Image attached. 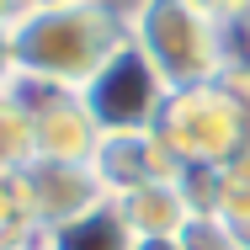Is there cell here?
I'll return each mask as SVG.
<instances>
[{
  "instance_id": "1",
  "label": "cell",
  "mask_w": 250,
  "mask_h": 250,
  "mask_svg": "<svg viewBox=\"0 0 250 250\" xmlns=\"http://www.w3.org/2000/svg\"><path fill=\"white\" fill-rule=\"evenodd\" d=\"M11 38H16L21 75L80 91L128 43V21H123V11H112L101 0H80V5H59V11H27L11 27Z\"/></svg>"
},
{
  "instance_id": "2",
  "label": "cell",
  "mask_w": 250,
  "mask_h": 250,
  "mask_svg": "<svg viewBox=\"0 0 250 250\" xmlns=\"http://www.w3.org/2000/svg\"><path fill=\"white\" fill-rule=\"evenodd\" d=\"M123 21H128V43L154 64V75L165 80L170 96L213 85L234 69L224 21H213L208 11L187 5V0H139Z\"/></svg>"
},
{
  "instance_id": "3",
  "label": "cell",
  "mask_w": 250,
  "mask_h": 250,
  "mask_svg": "<svg viewBox=\"0 0 250 250\" xmlns=\"http://www.w3.org/2000/svg\"><path fill=\"white\" fill-rule=\"evenodd\" d=\"M154 133L165 139V149L176 154V165L229 170L250 149V75L229 69L213 85L176 91L165 101Z\"/></svg>"
},
{
  "instance_id": "4",
  "label": "cell",
  "mask_w": 250,
  "mask_h": 250,
  "mask_svg": "<svg viewBox=\"0 0 250 250\" xmlns=\"http://www.w3.org/2000/svg\"><path fill=\"white\" fill-rule=\"evenodd\" d=\"M165 101H170L165 80L154 75V64L133 48V43H123V48L80 85V106H85V117L96 123V133H154Z\"/></svg>"
},
{
  "instance_id": "5",
  "label": "cell",
  "mask_w": 250,
  "mask_h": 250,
  "mask_svg": "<svg viewBox=\"0 0 250 250\" xmlns=\"http://www.w3.org/2000/svg\"><path fill=\"white\" fill-rule=\"evenodd\" d=\"M21 176V192L32 208L38 234H53L75 218H91L96 208H106V187L96 181L91 165H59V160H32Z\"/></svg>"
},
{
  "instance_id": "6",
  "label": "cell",
  "mask_w": 250,
  "mask_h": 250,
  "mask_svg": "<svg viewBox=\"0 0 250 250\" xmlns=\"http://www.w3.org/2000/svg\"><path fill=\"white\" fill-rule=\"evenodd\" d=\"M91 170L106 187V197H123V192L160 187V181H176L181 176L176 154L165 149L160 133H101L96 154H91Z\"/></svg>"
},
{
  "instance_id": "7",
  "label": "cell",
  "mask_w": 250,
  "mask_h": 250,
  "mask_svg": "<svg viewBox=\"0 0 250 250\" xmlns=\"http://www.w3.org/2000/svg\"><path fill=\"white\" fill-rule=\"evenodd\" d=\"M96 123L85 117V106L80 96H64L53 101L48 112H38L32 117V160H59V165H91V154H96Z\"/></svg>"
},
{
  "instance_id": "8",
  "label": "cell",
  "mask_w": 250,
  "mask_h": 250,
  "mask_svg": "<svg viewBox=\"0 0 250 250\" xmlns=\"http://www.w3.org/2000/svg\"><path fill=\"white\" fill-rule=\"evenodd\" d=\"M112 213L123 218V229L133 240H160V234H181L192 208L181 197L176 181H160V187H139V192H123V197H106Z\"/></svg>"
},
{
  "instance_id": "9",
  "label": "cell",
  "mask_w": 250,
  "mask_h": 250,
  "mask_svg": "<svg viewBox=\"0 0 250 250\" xmlns=\"http://www.w3.org/2000/svg\"><path fill=\"white\" fill-rule=\"evenodd\" d=\"M128 245H133V234H128L123 218L112 213V202L96 208L91 218H75V224L43 234V250H128Z\"/></svg>"
},
{
  "instance_id": "10",
  "label": "cell",
  "mask_w": 250,
  "mask_h": 250,
  "mask_svg": "<svg viewBox=\"0 0 250 250\" xmlns=\"http://www.w3.org/2000/svg\"><path fill=\"white\" fill-rule=\"evenodd\" d=\"M32 123L11 106V96L0 91V176H11V170H27L32 165Z\"/></svg>"
},
{
  "instance_id": "11",
  "label": "cell",
  "mask_w": 250,
  "mask_h": 250,
  "mask_svg": "<svg viewBox=\"0 0 250 250\" xmlns=\"http://www.w3.org/2000/svg\"><path fill=\"white\" fill-rule=\"evenodd\" d=\"M176 187H181V197H187V208H192V218L218 213V197H224V170H208V165H181Z\"/></svg>"
},
{
  "instance_id": "12",
  "label": "cell",
  "mask_w": 250,
  "mask_h": 250,
  "mask_svg": "<svg viewBox=\"0 0 250 250\" xmlns=\"http://www.w3.org/2000/svg\"><path fill=\"white\" fill-rule=\"evenodd\" d=\"M181 250H245V240L218 218V213H202V218H187V229L176 234Z\"/></svg>"
},
{
  "instance_id": "13",
  "label": "cell",
  "mask_w": 250,
  "mask_h": 250,
  "mask_svg": "<svg viewBox=\"0 0 250 250\" xmlns=\"http://www.w3.org/2000/svg\"><path fill=\"white\" fill-rule=\"evenodd\" d=\"M187 5H197V11H208L213 21H240V16H250V0H187Z\"/></svg>"
},
{
  "instance_id": "14",
  "label": "cell",
  "mask_w": 250,
  "mask_h": 250,
  "mask_svg": "<svg viewBox=\"0 0 250 250\" xmlns=\"http://www.w3.org/2000/svg\"><path fill=\"white\" fill-rule=\"evenodd\" d=\"M16 75H21V64H16V38H11V27H0V91H5Z\"/></svg>"
},
{
  "instance_id": "15",
  "label": "cell",
  "mask_w": 250,
  "mask_h": 250,
  "mask_svg": "<svg viewBox=\"0 0 250 250\" xmlns=\"http://www.w3.org/2000/svg\"><path fill=\"white\" fill-rule=\"evenodd\" d=\"M27 16V0H0V27H16Z\"/></svg>"
},
{
  "instance_id": "16",
  "label": "cell",
  "mask_w": 250,
  "mask_h": 250,
  "mask_svg": "<svg viewBox=\"0 0 250 250\" xmlns=\"http://www.w3.org/2000/svg\"><path fill=\"white\" fill-rule=\"evenodd\" d=\"M128 250H181V240L176 234H160V240H133Z\"/></svg>"
},
{
  "instance_id": "17",
  "label": "cell",
  "mask_w": 250,
  "mask_h": 250,
  "mask_svg": "<svg viewBox=\"0 0 250 250\" xmlns=\"http://www.w3.org/2000/svg\"><path fill=\"white\" fill-rule=\"evenodd\" d=\"M59 5H80V0H27V11H59Z\"/></svg>"
},
{
  "instance_id": "18",
  "label": "cell",
  "mask_w": 250,
  "mask_h": 250,
  "mask_svg": "<svg viewBox=\"0 0 250 250\" xmlns=\"http://www.w3.org/2000/svg\"><path fill=\"white\" fill-rule=\"evenodd\" d=\"M38 250H43V245H38Z\"/></svg>"
},
{
  "instance_id": "19",
  "label": "cell",
  "mask_w": 250,
  "mask_h": 250,
  "mask_svg": "<svg viewBox=\"0 0 250 250\" xmlns=\"http://www.w3.org/2000/svg\"><path fill=\"white\" fill-rule=\"evenodd\" d=\"M32 250H38V245H32Z\"/></svg>"
}]
</instances>
